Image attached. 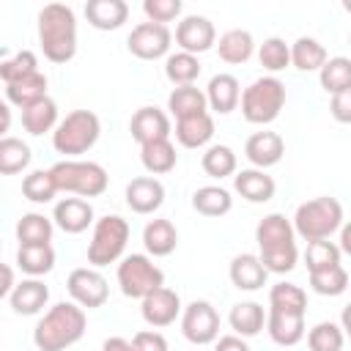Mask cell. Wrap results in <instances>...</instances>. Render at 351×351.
<instances>
[{"label": "cell", "instance_id": "1", "mask_svg": "<svg viewBox=\"0 0 351 351\" xmlns=\"http://www.w3.org/2000/svg\"><path fill=\"white\" fill-rule=\"evenodd\" d=\"M255 241H258V261L263 263L266 271L285 274L296 266L299 250H296V233L291 219L285 214H266L258 228H255Z\"/></svg>", "mask_w": 351, "mask_h": 351}, {"label": "cell", "instance_id": "2", "mask_svg": "<svg viewBox=\"0 0 351 351\" xmlns=\"http://www.w3.org/2000/svg\"><path fill=\"white\" fill-rule=\"evenodd\" d=\"M88 318L85 310L74 302L52 304L33 329V343L38 351H66L85 335Z\"/></svg>", "mask_w": 351, "mask_h": 351}, {"label": "cell", "instance_id": "3", "mask_svg": "<svg viewBox=\"0 0 351 351\" xmlns=\"http://www.w3.org/2000/svg\"><path fill=\"white\" fill-rule=\"evenodd\" d=\"M41 52L52 63H69L77 55V16L66 3H47L38 11Z\"/></svg>", "mask_w": 351, "mask_h": 351}, {"label": "cell", "instance_id": "4", "mask_svg": "<svg viewBox=\"0 0 351 351\" xmlns=\"http://www.w3.org/2000/svg\"><path fill=\"white\" fill-rule=\"evenodd\" d=\"M49 176L55 181L58 192L77 195V197H99L104 195L110 176L99 162H85V159H60L49 167Z\"/></svg>", "mask_w": 351, "mask_h": 351}, {"label": "cell", "instance_id": "5", "mask_svg": "<svg viewBox=\"0 0 351 351\" xmlns=\"http://www.w3.org/2000/svg\"><path fill=\"white\" fill-rule=\"evenodd\" d=\"M293 233L302 236L304 241H321L329 239L335 230L343 228V206L337 197H313L302 203L293 214Z\"/></svg>", "mask_w": 351, "mask_h": 351}, {"label": "cell", "instance_id": "6", "mask_svg": "<svg viewBox=\"0 0 351 351\" xmlns=\"http://www.w3.org/2000/svg\"><path fill=\"white\" fill-rule=\"evenodd\" d=\"M99 134H101L99 115L90 110H74L63 121H58V126L52 129V148L58 154H63L66 159H71V156L90 151L96 145Z\"/></svg>", "mask_w": 351, "mask_h": 351}, {"label": "cell", "instance_id": "7", "mask_svg": "<svg viewBox=\"0 0 351 351\" xmlns=\"http://www.w3.org/2000/svg\"><path fill=\"white\" fill-rule=\"evenodd\" d=\"M241 115L247 123L266 126L285 107V85L277 77H261L241 93Z\"/></svg>", "mask_w": 351, "mask_h": 351}, {"label": "cell", "instance_id": "8", "mask_svg": "<svg viewBox=\"0 0 351 351\" xmlns=\"http://www.w3.org/2000/svg\"><path fill=\"white\" fill-rule=\"evenodd\" d=\"M129 222L118 214H107L101 219H96L93 225V236H90V244H88V263L93 269H101V266H110L115 261H121L123 250H126V241H129Z\"/></svg>", "mask_w": 351, "mask_h": 351}, {"label": "cell", "instance_id": "9", "mask_svg": "<svg viewBox=\"0 0 351 351\" xmlns=\"http://www.w3.org/2000/svg\"><path fill=\"white\" fill-rule=\"evenodd\" d=\"M118 285L121 293L129 299H145L151 291L165 285V271L140 252H132L126 258H121L118 263Z\"/></svg>", "mask_w": 351, "mask_h": 351}, {"label": "cell", "instance_id": "10", "mask_svg": "<svg viewBox=\"0 0 351 351\" xmlns=\"http://www.w3.org/2000/svg\"><path fill=\"white\" fill-rule=\"evenodd\" d=\"M181 332L195 346H208L219 337V313L211 302L195 299L181 310Z\"/></svg>", "mask_w": 351, "mask_h": 351}, {"label": "cell", "instance_id": "11", "mask_svg": "<svg viewBox=\"0 0 351 351\" xmlns=\"http://www.w3.org/2000/svg\"><path fill=\"white\" fill-rule=\"evenodd\" d=\"M66 288H69V296L74 304H80L82 310H96L107 302L110 296V285L104 280V274L93 266H80L69 274L66 280Z\"/></svg>", "mask_w": 351, "mask_h": 351}, {"label": "cell", "instance_id": "12", "mask_svg": "<svg viewBox=\"0 0 351 351\" xmlns=\"http://www.w3.org/2000/svg\"><path fill=\"white\" fill-rule=\"evenodd\" d=\"M170 41H173V36H170L167 25L140 22V25L132 27V33L126 38V47L140 60H156V58H165L167 55Z\"/></svg>", "mask_w": 351, "mask_h": 351}, {"label": "cell", "instance_id": "13", "mask_svg": "<svg viewBox=\"0 0 351 351\" xmlns=\"http://www.w3.org/2000/svg\"><path fill=\"white\" fill-rule=\"evenodd\" d=\"M176 44L181 47V52H189V55H200V52H208L214 44H217V30H214V22L208 16H200V14H189L178 22L176 27Z\"/></svg>", "mask_w": 351, "mask_h": 351}, {"label": "cell", "instance_id": "14", "mask_svg": "<svg viewBox=\"0 0 351 351\" xmlns=\"http://www.w3.org/2000/svg\"><path fill=\"white\" fill-rule=\"evenodd\" d=\"M143 304H140V313H143V321L148 324V326H156V329H162V326H170L178 315H181V296L173 291V288H156V291H151L145 299H140Z\"/></svg>", "mask_w": 351, "mask_h": 351}, {"label": "cell", "instance_id": "15", "mask_svg": "<svg viewBox=\"0 0 351 351\" xmlns=\"http://www.w3.org/2000/svg\"><path fill=\"white\" fill-rule=\"evenodd\" d=\"M129 132L140 145H145V143H154V140H170L173 126H170V118H167L165 110L140 107L129 121Z\"/></svg>", "mask_w": 351, "mask_h": 351}, {"label": "cell", "instance_id": "16", "mask_svg": "<svg viewBox=\"0 0 351 351\" xmlns=\"http://www.w3.org/2000/svg\"><path fill=\"white\" fill-rule=\"evenodd\" d=\"M165 203V186L154 176H137L126 184V206L134 214H154Z\"/></svg>", "mask_w": 351, "mask_h": 351}, {"label": "cell", "instance_id": "17", "mask_svg": "<svg viewBox=\"0 0 351 351\" xmlns=\"http://www.w3.org/2000/svg\"><path fill=\"white\" fill-rule=\"evenodd\" d=\"M282 154H285V143L277 132H255L244 143V156L258 170H266V167L277 165L282 159Z\"/></svg>", "mask_w": 351, "mask_h": 351}, {"label": "cell", "instance_id": "18", "mask_svg": "<svg viewBox=\"0 0 351 351\" xmlns=\"http://www.w3.org/2000/svg\"><path fill=\"white\" fill-rule=\"evenodd\" d=\"M8 302L16 315H38L49 302V288L38 277H27L14 285V291L8 293Z\"/></svg>", "mask_w": 351, "mask_h": 351}, {"label": "cell", "instance_id": "19", "mask_svg": "<svg viewBox=\"0 0 351 351\" xmlns=\"http://www.w3.org/2000/svg\"><path fill=\"white\" fill-rule=\"evenodd\" d=\"M233 189L247 200V203H269L277 192V184L269 173L258 170V167H247L233 173Z\"/></svg>", "mask_w": 351, "mask_h": 351}, {"label": "cell", "instance_id": "20", "mask_svg": "<svg viewBox=\"0 0 351 351\" xmlns=\"http://www.w3.org/2000/svg\"><path fill=\"white\" fill-rule=\"evenodd\" d=\"M93 222V206L82 197H63L55 203L52 225H58L63 233H82Z\"/></svg>", "mask_w": 351, "mask_h": 351}, {"label": "cell", "instance_id": "21", "mask_svg": "<svg viewBox=\"0 0 351 351\" xmlns=\"http://www.w3.org/2000/svg\"><path fill=\"white\" fill-rule=\"evenodd\" d=\"M206 107H211L214 112L219 115H228L239 107V99H241V85L233 74H214L206 85Z\"/></svg>", "mask_w": 351, "mask_h": 351}, {"label": "cell", "instance_id": "22", "mask_svg": "<svg viewBox=\"0 0 351 351\" xmlns=\"http://www.w3.org/2000/svg\"><path fill=\"white\" fill-rule=\"evenodd\" d=\"M228 277H230V282H233L239 291H261V288L266 285L269 271L263 269V263L258 261V255L241 252V255H236V258L230 261Z\"/></svg>", "mask_w": 351, "mask_h": 351}, {"label": "cell", "instance_id": "23", "mask_svg": "<svg viewBox=\"0 0 351 351\" xmlns=\"http://www.w3.org/2000/svg\"><path fill=\"white\" fill-rule=\"evenodd\" d=\"M85 19L96 30H118L129 19V5L123 0H88Z\"/></svg>", "mask_w": 351, "mask_h": 351}, {"label": "cell", "instance_id": "24", "mask_svg": "<svg viewBox=\"0 0 351 351\" xmlns=\"http://www.w3.org/2000/svg\"><path fill=\"white\" fill-rule=\"evenodd\" d=\"M211 137H214V118L208 110L176 121V140L184 148H203L211 143Z\"/></svg>", "mask_w": 351, "mask_h": 351}, {"label": "cell", "instance_id": "25", "mask_svg": "<svg viewBox=\"0 0 351 351\" xmlns=\"http://www.w3.org/2000/svg\"><path fill=\"white\" fill-rule=\"evenodd\" d=\"M266 332L277 346H296L304 337V315L269 310L266 313Z\"/></svg>", "mask_w": 351, "mask_h": 351}, {"label": "cell", "instance_id": "26", "mask_svg": "<svg viewBox=\"0 0 351 351\" xmlns=\"http://www.w3.org/2000/svg\"><path fill=\"white\" fill-rule=\"evenodd\" d=\"M143 244H145V252L154 255V258H165L170 255L176 247H178V230L170 219H151L145 228H143Z\"/></svg>", "mask_w": 351, "mask_h": 351}, {"label": "cell", "instance_id": "27", "mask_svg": "<svg viewBox=\"0 0 351 351\" xmlns=\"http://www.w3.org/2000/svg\"><path fill=\"white\" fill-rule=\"evenodd\" d=\"M5 99H8V104H14L19 110H27L30 104L47 99V77L41 71H33V74H27L16 82H8L5 85Z\"/></svg>", "mask_w": 351, "mask_h": 351}, {"label": "cell", "instance_id": "28", "mask_svg": "<svg viewBox=\"0 0 351 351\" xmlns=\"http://www.w3.org/2000/svg\"><path fill=\"white\" fill-rule=\"evenodd\" d=\"M228 324L239 337H255L266 326V313L258 302H239L230 307Z\"/></svg>", "mask_w": 351, "mask_h": 351}, {"label": "cell", "instance_id": "29", "mask_svg": "<svg viewBox=\"0 0 351 351\" xmlns=\"http://www.w3.org/2000/svg\"><path fill=\"white\" fill-rule=\"evenodd\" d=\"M217 52L225 63H247L255 52V41H252V33L250 30H241V27H233V30H225L217 41Z\"/></svg>", "mask_w": 351, "mask_h": 351}, {"label": "cell", "instance_id": "30", "mask_svg": "<svg viewBox=\"0 0 351 351\" xmlns=\"http://www.w3.org/2000/svg\"><path fill=\"white\" fill-rule=\"evenodd\" d=\"M140 162L151 176H165L176 167L178 154L170 140H154V143L140 145Z\"/></svg>", "mask_w": 351, "mask_h": 351}, {"label": "cell", "instance_id": "31", "mask_svg": "<svg viewBox=\"0 0 351 351\" xmlns=\"http://www.w3.org/2000/svg\"><path fill=\"white\" fill-rule=\"evenodd\" d=\"M22 126L33 137H41V134L52 132L58 126V104L49 96L36 101V104H30L27 110H22Z\"/></svg>", "mask_w": 351, "mask_h": 351}, {"label": "cell", "instance_id": "32", "mask_svg": "<svg viewBox=\"0 0 351 351\" xmlns=\"http://www.w3.org/2000/svg\"><path fill=\"white\" fill-rule=\"evenodd\" d=\"M16 266L30 277H41V274L52 271V266H55L52 244H22L16 250Z\"/></svg>", "mask_w": 351, "mask_h": 351}, {"label": "cell", "instance_id": "33", "mask_svg": "<svg viewBox=\"0 0 351 351\" xmlns=\"http://www.w3.org/2000/svg\"><path fill=\"white\" fill-rule=\"evenodd\" d=\"M192 208L203 217H225L233 208V197L225 186H200L192 195Z\"/></svg>", "mask_w": 351, "mask_h": 351}, {"label": "cell", "instance_id": "34", "mask_svg": "<svg viewBox=\"0 0 351 351\" xmlns=\"http://www.w3.org/2000/svg\"><path fill=\"white\" fill-rule=\"evenodd\" d=\"M291 66L299 69V71H318L324 63H326V49L321 41L310 38V36H302L296 38L291 47Z\"/></svg>", "mask_w": 351, "mask_h": 351}, {"label": "cell", "instance_id": "35", "mask_svg": "<svg viewBox=\"0 0 351 351\" xmlns=\"http://www.w3.org/2000/svg\"><path fill=\"white\" fill-rule=\"evenodd\" d=\"M167 110L178 121V118H189V115L206 112L208 107H206V96H203L200 88H195V85H178L167 96Z\"/></svg>", "mask_w": 351, "mask_h": 351}, {"label": "cell", "instance_id": "36", "mask_svg": "<svg viewBox=\"0 0 351 351\" xmlns=\"http://www.w3.org/2000/svg\"><path fill=\"white\" fill-rule=\"evenodd\" d=\"M52 230H55V225L49 217L30 211V214H22L16 222V241H19V247L22 244H49Z\"/></svg>", "mask_w": 351, "mask_h": 351}, {"label": "cell", "instance_id": "37", "mask_svg": "<svg viewBox=\"0 0 351 351\" xmlns=\"http://www.w3.org/2000/svg\"><path fill=\"white\" fill-rule=\"evenodd\" d=\"M30 145L19 137H0V176H16L30 165Z\"/></svg>", "mask_w": 351, "mask_h": 351}, {"label": "cell", "instance_id": "38", "mask_svg": "<svg viewBox=\"0 0 351 351\" xmlns=\"http://www.w3.org/2000/svg\"><path fill=\"white\" fill-rule=\"evenodd\" d=\"M318 80H321V88L335 96V93H343V90H351V60L348 58H326V63L318 69Z\"/></svg>", "mask_w": 351, "mask_h": 351}, {"label": "cell", "instance_id": "39", "mask_svg": "<svg viewBox=\"0 0 351 351\" xmlns=\"http://www.w3.org/2000/svg\"><path fill=\"white\" fill-rule=\"evenodd\" d=\"M269 310L304 315L307 313V293L293 282H277L269 291Z\"/></svg>", "mask_w": 351, "mask_h": 351}, {"label": "cell", "instance_id": "40", "mask_svg": "<svg viewBox=\"0 0 351 351\" xmlns=\"http://www.w3.org/2000/svg\"><path fill=\"white\" fill-rule=\"evenodd\" d=\"M165 77L178 88V85H192L200 77V60L189 52H173L165 60Z\"/></svg>", "mask_w": 351, "mask_h": 351}, {"label": "cell", "instance_id": "41", "mask_svg": "<svg viewBox=\"0 0 351 351\" xmlns=\"http://www.w3.org/2000/svg\"><path fill=\"white\" fill-rule=\"evenodd\" d=\"M310 288L315 293H321V296H340L348 288V271L343 269V263L310 271Z\"/></svg>", "mask_w": 351, "mask_h": 351}, {"label": "cell", "instance_id": "42", "mask_svg": "<svg viewBox=\"0 0 351 351\" xmlns=\"http://www.w3.org/2000/svg\"><path fill=\"white\" fill-rule=\"evenodd\" d=\"M203 173L211 176V178H228L236 173V154L230 145H208L203 159Z\"/></svg>", "mask_w": 351, "mask_h": 351}, {"label": "cell", "instance_id": "43", "mask_svg": "<svg viewBox=\"0 0 351 351\" xmlns=\"http://www.w3.org/2000/svg\"><path fill=\"white\" fill-rule=\"evenodd\" d=\"M343 343H346L343 326L335 321H321L307 332L310 351H343Z\"/></svg>", "mask_w": 351, "mask_h": 351}, {"label": "cell", "instance_id": "44", "mask_svg": "<svg viewBox=\"0 0 351 351\" xmlns=\"http://www.w3.org/2000/svg\"><path fill=\"white\" fill-rule=\"evenodd\" d=\"M343 258L340 247L329 239H321V241H307V250H304V263H307V271H318V269H329V266H337Z\"/></svg>", "mask_w": 351, "mask_h": 351}, {"label": "cell", "instance_id": "45", "mask_svg": "<svg viewBox=\"0 0 351 351\" xmlns=\"http://www.w3.org/2000/svg\"><path fill=\"white\" fill-rule=\"evenodd\" d=\"M22 195L30 200V203H49L58 189H55V181L49 176V170H33L22 178Z\"/></svg>", "mask_w": 351, "mask_h": 351}, {"label": "cell", "instance_id": "46", "mask_svg": "<svg viewBox=\"0 0 351 351\" xmlns=\"http://www.w3.org/2000/svg\"><path fill=\"white\" fill-rule=\"evenodd\" d=\"M33 71H38V58L30 49H19L16 55L0 60V80L5 85L8 82H16V80H22V77H27Z\"/></svg>", "mask_w": 351, "mask_h": 351}, {"label": "cell", "instance_id": "47", "mask_svg": "<svg viewBox=\"0 0 351 351\" xmlns=\"http://www.w3.org/2000/svg\"><path fill=\"white\" fill-rule=\"evenodd\" d=\"M258 60H261V66L266 69V71H282L285 66H291V49H288V44L280 38V36H271V38H266L263 44H261V49H258Z\"/></svg>", "mask_w": 351, "mask_h": 351}, {"label": "cell", "instance_id": "48", "mask_svg": "<svg viewBox=\"0 0 351 351\" xmlns=\"http://www.w3.org/2000/svg\"><path fill=\"white\" fill-rule=\"evenodd\" d=\"M181 0H145L143 3V14L148 16V22L156 25H167L181 14Z\"/></svg>", "mask_w": 351, "mask_h": 351}, {"label": "cell", "instance_id": "49", "mask_svg": "<svg viewBox=\"0 0 351 351\" xmlns=\"http://www.w3.org/2000/svg\"><path fill=\"white\" fill-rule=\"evenodd\" d=\"M129 343H132V351H167V340H165V335H159V332H154V329H143V332H137Z\"/></svg>", "mask_w": 351, "mask_h": 351}, {"label": "cell", "instance_id": "50", "mask_svg": "<svg viewBox=\"0 0 351 351\" xmlns=\"http://www.w3.org/2000/svg\"><path fill=\"white\" fill-rule=\"evenodd\" d=\"M329 112L337 123H351V90L335 93L329 101Z\"/></svg>", "mask_w": 351, "mask_h": 351}, {"label": "cell", "instance_id": "51", "mask_svg": "<svg viewBox=\"0 0 351 351\" xmlns=\"http://www.w3.org/2000/svg\"><path fill=\"white\" fill-rule=\"evenodd\" d=\"M214 351H250V346L239 335H222L214 340Z\"/></svg>", "mask_w": 351, "mask_h": 351}, {"label": "cell", "instance_id": "52", "mask_svg": "<svg viewBox=\"0 0 351 351\" xmlns=\"http://www.w3.org/2000/svg\"><path fill=\"white\" fill-rule=\"evenodd\" d=\"M14 269L8 263H0V299H5L14 291Z\"/></svg>", "mask_w": 351, "mask_h": 351}, {"label": "cell", "instance_id": "53", "mask_svg": "<svg viewBox=\"0 0 351 351\" xmlns=\"http://www.w3.org/2000/svg\"><path fill=\"white\" fill-rule=\"evenodd\" d=\"M101 351H132V343L126 337H107L101 343Z\"/></svg>", "mask_w": 351, "mask_h": 351}, {"label": "cell", "instance_id": "54", "mask_svg": "<svg viewBox=\"0 0 351 351\" xmlns=\"http://www.w3.org/2000/svg\"><path fill=\"white\" fill-rule=\"evenodd\" d=\"M8 129H11V107H8V101L0 99V137H5Z\"/></svg>", "mask_w": 351, "mask_h": 351}, {"label": "cell", "instance_id": "55", "mask_svg": "<svg viewBox=\"0 0 351 351\" xmlns=\"http://www.w3.org/2000/svg\"><path fill=\"white\" fill-rule=\"evenodd\" d=\"M340 252H351V230L343 228V244H340Z\"/></svg>", "mask_w": 351, "mask_h": 351}]
</instances>
